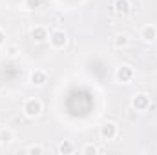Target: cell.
Returning a JSON list of instances; mask_svg holds the SVG:
<instances>
[{
  "instance_id": "cell-4",
  "label": "cell",
  "mask_w": 157,
  "mask_h": 155,
  "mask_svg": "<svg viewBox=\"0 0 157 155\" xmlns=\"http://www.w3.org/2000/svg\"><path fill=\"white\" fill-rule=\"evenodd\" d=\"M48 42H49L51 49H55V51H62V49L68 46L70 39H68V33H66L64 29H53V31L49 33Z\"/></svg>"
},
{
  "instance_id": "cell-10",
  "label": "cell",
  "mask_w": 157,
  "mask_h": 155,
  "mask_svg": "<svg viewBox=\"0 0 157 155\" xmlns=\"http://www.w3.org/2000/svg\"><path fill=\"white\" fill-rule=\"evenodd\" d=\"M130 46V37L126 33H117L113 39V47L115 49H126Z\"/></svg>"
},
{
  "instance_id": "cell-15",
  "label": "cell",
  "mask_w": 157,
  "mask_h": 155,
  "mask_svg": "<svg viewBox=\"0 0 157 155\" xmlns=\"http://www.w3.org/2000/svg\"><path fill=\"white\" fill-rule=\"evenodd\" d=\"M46 150H44V146H40V144H31V146H28L26 148V153H44Z\"/></svg>"
},
{
  "instance_id": "cell-11",
  "label": "cell",
  "mask_w": 157,
  "mask_h": 155,
  "mask_svg": "<svg viewBox=\"0 0 157 155\" xmlns=\"http://www.w3.org/2000/svg\"><path fill=\"white\" fill-rule=\"evenodd\" d=\"M57 152L60 155H71L75 152V146H73L71 141H60L59 146H57Z\"/></svg>"
},
{
  "instance_id": "cell-1",
  "label": "cell",
  "mask_w": 157,
  "mask_h": 155,
  "mask_svg": "<svg viewBox=\"0 0 157 155\" xmlns=\"http://www.w3.org/2000/svg\"><path fill=\"white\" fill-rule=\"evenodd\" d=\"M44 112V104L39 97H28L24 102H22V115L26 119H39Z\"/></svg>"
},
{
  "instance_id": "cell-8",
  "label": "cell",
  "mask_w": 157,
  "mask_h": 155,
  "mask_svg": "<svg viewBox=\"0 0 157 155\" xmlns=\"http://www.w3.org/2000/svg\"><path fill=\"white\" fill-rule=\"evenodd\" d=\"M48 78L49 77H48V71L46 70H33L29 73V84L35 86V88H42V86H46Z\"/></svg>"
},
{
  "instance_id": "cell-14",
  "label": "cell",
  "mask_w": 157,
  "mask_h": 155,
  "mask_svg": "<svg viewBox=\"0 0 157 155\" xmlns=\"http://www.w3.org/2000/svg\"><path fill=\"white\" fill-rule=\"evenodd\" d=\"M80 153H84V155H97V153H101V148H99L97 144H93V142H86V144H82Z\"/></svg>"
},
{
  "instance_id": "cell-9",
  "label": "cell",
  "mask_w": 157,
  "mask_h": 155,
  "mask_svg": "<svg viewBox=\"0 0 157 155\" xmlns=\"http://www.w3.org/2000/svg\"><path fill=\"white\" fill-rule=\"evenodd\" d=\"M112 9H113V13L117 17H126L130 13V9H132V4H130V0H113Z\"/></svg>"
},
{
  "instance_id": "cell-13",
  "label": "cell",
  "mask_w": 157,
  "mask_h": 155,
  "mask_svg": "<svg viewBox=\"0 0 157 155\" xmlns=\"http://www.w3.org/2000/svg\"><path fill=\"white\" fill-rule=\"evenodd\" d=\"M6 57L11 59V60L18 59L20 57V47L17 44H6Z\"/></svg>"
},
{
  "instance_id": "cell-3",
  "label": "cell",
  "mask_w": 157,
  "mask_h": 155,
  "mask_svg": "<svg viewBox=\"0 0 157 155\" xmlns=\"http://www.w3.org/2000/svg\"><path fill=\"white\" fill-rule=\"evenodd\" d=\"M99 137L106 142H112L119 137V124L115 120H104L102 126L99 128Z\"/></svg>"
},
{
  "instance_id": "cell-5",
  "label": "cell",
  "mask_w": 157,
  "mask_h": 155,
  "mask_svg": "<svg viewBox=\"0 0 157 155\" xmlns=\"http://www.w3.org/2000/svg\"><path fill=\"white\" fill-rule=\"evenodd\" d=\"M115 80L119 84H132L135 80V70L130 64H121L115 70Z\"/></svg>"
},
{
  "instance_id": "cell-16",
  "label": "cell",
  "mask_w": 157,
  "mask_h": 155,
  "mask_svg": "<svg viewBox=\"0 0 157 155\" xmlns=\"http://www.w3.org/2000/svg\"><path fill=\"white\" fill-rule=\"evenodd\" d=\"M6 39H7V35H6V31L0 28V47H4V46H6Z\"/></svg>"
},
{
  "instance_id": "cell-12",
  "label": "cell",
  "mask_w": 157,
  "mask_h": 155,
  "mask_svg": "<svg viewBox=\"0 0 157 155\" xmlns=\"http://www.w3.org/2000/svg\"><path fill=\"white\" fill-rule=\"evenodd\" d=\"M13 141H15V135H13V131L9 128H6V130L0 131V144L2 146H9Z\"/></svg>"
},
{
  "instance_id": "cell-17",
  "label": "cell",
  "mask_w": 157,
  "mask_h": 155,
  "mask_svg": "<svg viewBox=\"0 0 157 155\" xmlns=\"http://www.w3.org/2000/svg\"><path fill=\"white\" fill-rule=\"evenodd\" d=\"M0 126H2V119H0Z\"/></svg>"
},
{
  "instance_id": "cell-7",
  "label": "cell",
  "mask_w": 157,
  "mask_h": 155,
  "mask_svg": "<svg viewBox=\"0 0 157 155\" xmlns=\"http://www.w3.org/2000/svg\"><path fill=\"white\" fill-rule=\"evenodd\" d=\"M139 39L143 40L144 44H154V42H157V26H154V24L143 26L141 31H139Z\"/></svg>"
},
{
  "instance_id": "cell-6",
  "label": "cell",
  "mask_w": 157,
  "mask_h": 155,
  "mask_svg": "<svg viewBox=\"0 0 157 155\" xmlns=\"http://www.w3.org/2000/svg\"><path fill=\"white\" fill-rule=\"evenodd\" d=\"M29 37H31V40H33L35 44H44V42H48V39H49V31H48V28H46V26L37 24V26H33V28H31Z\"/></svg>"
},
{
  "instance_id": "cell-2",
  "label": "cell",
  "mask_w": 157,
  "mask_h": 155,
  "mask_svg": "<svg viewBox=\"0 0 157 155\" xmlns=\"http://www.w3.org/2000/svg\"><path fill=\"white\" fill-rule=\"evenodd\" d=\"M130 106L133 112H139V113H144L152 108V97L144 91H139V93H133L132 99H130Z\"/></svg>"
}]
</instances>
